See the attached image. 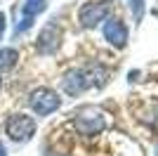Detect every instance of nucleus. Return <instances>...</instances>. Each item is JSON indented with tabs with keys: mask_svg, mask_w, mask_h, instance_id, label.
Instances as JSON below:
<instances>
[{
	"mask_svg": "<svg viewBox=\"0 0 158 156\" xmlns=\"http://www.w3.org/2000/svg\"><path fill=\"white\" fill-rule=\"evenodd\" d=\"M5 132L14 142H28L35 135V118L26 114H12L5 123Z\"/></svg>",
	"mask_w": 158,
	"mask_h": 156,
	"instance_id": "f257e3e1",
	"label": "nucleus"
},
{
	"mask_svg": "<svg viewBox=\"0 0 158 156\" xmlns=\"http://www.w3.org/2000/svg\"><path fill=\"white\" fill-rule=\"evenodd\" d=\"M104 38L109 40L113 47H125V43H127V26L120 19H109L104 24Z\"/></svg>",
	"mask_w": 158,
	"mask_h": 156,
	"instance_id": "6e6552de",
	"label": "nucleus"
},
{
	"mask_svg": "<svg viewBox=\"0 0 158 156\" xmlns=\"http://www.w3.org/2000/svg\"><path fill=\"white\" fill-rule=\"evenodd\" d=\"M61 88H64L71 97H76V95H80V92H85L87 88H92V83H90V73H87V66L69 71L64 76V80H61Z\"/></svg>",
	"mask_w": 158,
	"mask_h": 156,
	"instance_id": "39448f33",
	"label": "nucleus"
},
{
	"mask_svg": "<svg viewBox=\"0 0 158 156\" xmlns=\"http://www.w3.org/2000/svg\"><path fill=\"white\" fill-rule=\"evenodd\" d=\"M17 59H19V52L14 47H2L0 50V71H10L17 64Z\"/></svg>",
	"mask_w": 158,
	"mask_h": 156,
	"instance_id": "1a4fd4ad",
	"label": "nucleus"
},
{
	"mask_svg": "<svg viewBox=\"0 0 158 156\" xmlns=\"http://www.w3.org/2000/svg\"><path fill=\"white\" fill-rule=\"evenodd\" d=\"M127 5L132 10L135 21H142V17H144V0H127Z\"/></svg>",
	"mask_w": 158,
	"mask_h": 156,
	"instance_id": "9d476101",
	"label": "nucleus"
},
{
	"mask_svg": "<svg viewBox=\"0 0 158 156\" xmlns=\"http://www.w3.org/2000/svg\"><path fill=\"white\" fill-rule=\"evenodd\" d=\"M109 12H111V5L106 0L104 2H85L78 12V19L85 28H94L99 21H104L109 17Z\"/></svg>",
	"mask_w": 158,
	"mask_h": 156,
	"instance_id": "20e7f679",
	"label": "nucleus"
},
{
	"mask_svg": "<svg viewBox=\"0 0 158 156\" xmlns=\"http://www.w3.org/2000/svg\"><path fill=\"white\" fill-rule=\"evenodd\" d=\"M156 156H158V149H156Z\"/></svg>",
	"mask_w": 158,
	"mask_h": 156,
	"instance_id": "ddd939ff",
	"label": "nucleus"
},
{
	"mask_svg": "<svg viewBox=\"0 0 158 156\" xmlns=\"http://www.w3.org/2000/svg\"><path fill=\"white\" fill-rule=\"evenodd\" d=\"M45 7H47V0H26V2H24V10H21V21L17 24V33L28 31L33 19H35L40 12H45Z\"/></svg>",
	"mask_w": 158,
	"mask_h": 156,
	"instance_id": "0eeeda50",
	"label": "nucleus"
},
{
	"mask_svg": "<svg viewBox=\"0 0 158 156\" xmlns=\"http://www.w3.org/2000/svg\"><path fill=\"white\" fill-rule=\"evenodd\" d=\"M59 38H61V31L57 24H47L38 36V52L40 54H52L57 47H59Z\"/></svg>",
	"mask_w": 158,
	"mask_h": 156,
	"instance_id": "423d86ee",
	"label": "nucleus"
},
{
	"mask_svg": "<svg viewBox=\"0 0 158 156\" xmlns=\"http://www.w3.org/2000/svg\"><path fill=\"white\" fill-rule=\"evenodd\" d=\"M76 130H78L80 135H99L102 130H104L106 121H104V114L92 106H87V109H80L76 121H73Z\"/></svg>",
	"mask_w": 158,
	"mask_h": 156,
	"instance_id": "7ed1b4c3",
	"label": "nucleus"
},
{
	"mask_svg": "<svg viewBox=\"0 0 158 156\" xmlns=\"http://www.w3.org/2000/svg\"><path fill=\"white\" fill-rule=\"evenodd\" d=\"M5 26H7V21H5V14L0 12V40H2V36H5Z\"/></svg>",
	"mask_w": 158,
	"mask_h": 156,
	"instance_id": "9b49d317",
	"label": "nucleus"
},
{
	"mask_svg": "<svg viewBox=\"0 0 158 156\" xmlns=\"http://www.w3.org/2000/svg\"><path fill=\"white\" fill-rule=\"evenodd\" d=\"M5 154H7V149H5V144L0 142V156H5Z\"/></svg>",
	"mask_w": 158,
	"mask_h": 156,
	"instance_id": "f8f14e48",
	"label": "nucleus"
},
{
	"mask_svg": "<svg viewBox=\"0 0 158 156\" xmlns=\"http://www.w3.org/2000/svg\"><path fill=\"white\" fill-rule=\"evenodd\" d=\"M28 104H31V109L38 116H50L52 111H57L61 106V97L54 90H50V88H38V90L31 92Z\"/></svg>",
	"mask_w": 158,
	"mask_h": 156,
	"instance_id": "f03ea898",
	"label": "nucleus"
}]
</instances>
